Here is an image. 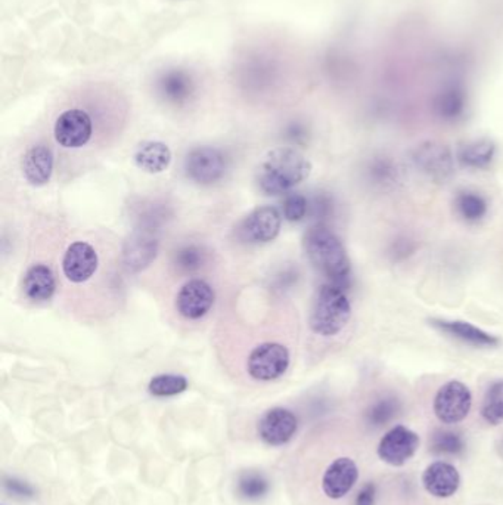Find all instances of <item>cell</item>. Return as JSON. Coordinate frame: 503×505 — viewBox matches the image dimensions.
I'll use <instances>...</instances> for the list:
<instances>
[{
  "mask_svg": "<svg viewBox=\"0 0 503 505\" xmlns=\"http://www.w3.org/2000/svg\"><path fill=\"white\" fill-rule=\"evenodd\" d=\"M465 450V441L461 433L452 430H437L432 434V450L434 454L457 455Z\"/></svg>",
  "mask_w": 503,
  "mask_h": 505,
  "instance_id": "obj_26",
  "label": "cell"
},
{
  "mask_svg": "<svg viewBox=\"0 0 503 505\" xmlns=\"http://www.w3.org/2000/svg\"><path fill=\"white\" fill-rule=\"evenodd\" d=\"M432 325L449 336L461 340L464 343L480 346V348H495L499 344V339L491 336L482 328L475 327L465 321H446V319H432Z\"/></svg>",
  "mask_w": 503,
  "mask_h": 505,
  "instance_id": "obj_19",
  "label": "cell"
},
{
  "mask_svg": "<svg viewBox=\"0 0 503 505\" xmlns=\"http://www.w3.org/2000/svg\"><path fill=\"white\" fill-rule=\"evenodd\" d=\"M54 172V156L45 145H34L22 158V173L34 187L46 185Z\"/></svg>",
  "mask_w": 503,
  "mask_h": 505,
  "instance_id": "obj_18",
  "label": "cell"
},
{
  "mask_svg": "<svg viewBox=\"0 0 503 505\" xmlns=\"http://www.w3.org/2000/svg\"><path fill=\"white\" fill-rule=\"evenodd\" d=\"M204 264V253L199 247L185 246L176 253V266L183 272L198 271Z\"/></svg>",
  "mask_w": 503,
  "mask_h": 505,
  "instance_id": "obj_28",
  "label": "cell"
},
{
  "mask_svg": "<svg viewBox=\"0 0 503 505\" xmlns=\"http://www.w3.org/2000/svg\"><path fill=\"white\" fill-rule=\"evenodd\" d=\"M189 383L187 377L178 374H161L149 382L148 391L151 395L158 398L174 396L187 391Z\"/></svg>",
  "mask_w": 503,
  "mask_h": 505,
  "instance_id": "obj_24",
  "label": "cell"
},
{
  "mask_svg": "<svg viewBox=\"0 0 503 505\" xmlns=\"http://www.w3.org/2000/svg\"><path fill=\"white\" fill-rule=\"evenodd\" d=\"M158 251V240L148 231H136L124 242L123 262L131 272H139L153 264Z\"/></svg>",
  "mask_w": 503,
  "mask_h": 505,
  "instance_id": "obj_15",
  "label": "cell"
},
{
  "mask_svg": "<svg viewBox=\"0 0 503 505\" xmlns=\"http://www.w3.org/2000/svg\"><path fill=\"white\" fill-rule=\"evenodd\" d=\"M157 90L165 102L173 105H183L194 97V77L182 68H172L158 77Z\"/></svg>",
  "mask_w": 503,
  "mask_h": 505,
  "instance_id": "obj_17",
  "label": "cell"
},
{
  "mask_svg": "<svg viewBox=\"0 0 503 505\" xmlns=\"http://www.w3.org/2000/svg\"><path fill=\"white\" fill-rule=\"evenodd\" d=\"M359 477V468L348 457H340L326 467L322 476V491L331 500H340L350 492Z\"/></svg>",
  "mask_w": 503,
  "mask_h": 505,
  "instance_id": "obj_13",
  "label": "cell"
},
{
  "mask_svg": "<svg viewBox=\"0 0 503 505\" xmlns=\"http://www.w3.org/2000/svg\"><path fill=\"white\" fill-rule=\"evenodd\" d=\"M496 147L491 140L478 139L468 142L464 145L457 158L464 166L471 167V169H482L490 164L491 160L495 157Z\"/></svg>",
  "mask_w": 503,
  "mask_h": 505,
  "instance_id": "obj_22",
  "label": "cell"
},
{
  "mask_svg": "<svg viewBox=\"0 0 503 505\" xmlns=\"http://www.w3.org/2000/svg\"><path fill=\"white\" fill-rule=\"evenodd\" d=\"M371 173L375 176L378 182H389L394 176V167L391 166V163L389 162H377L373 164Z\"/></svg>",
  "mask_w": 503,
  "mask_h": 505,
  "instance_id": "obj_31",
  "label": "cell"
},
{
  "mask_svg": "<svg viewBox=\"0 0 503 505\" xmlns=\"http://www.w3.org/2000/svg\"><path fill=\"white\" fill-rule=\"evenodd\" d=\"M423 488L436 498H450L461 486V476L452 464L437 461L425 468L423 475Z\"/></svg>",
  "mask_w": 503,
  "mask_h": 505,
  "instance_id": "obj_16",
  "label": "cell"
},
{
  "mask_svg": "<svg viewBox=\"0 0 503 505\" xmlns=\"http://www.w3.org/2000/svg\"><path fill=\"white\" fill-rule=\"evenodd\" d=\"M289 366V352L281 343L258 344L251 350L247 370L257 382H273L282 377Z\"/></svg>",
  "mask_w": 503,
  "mask_h": 505,
  "instance_id": "obj_4",
  "label": "cell"
},
{
  "mask_svg": "<svg viewBox=\"0 0 503 505\" xmlns=\"http://www.w3.org/2000/svg\"><path fill=\"white\" fill-rule=\"evenodd\" d=\"M418 448V434L405 425H396L381 439L378 457L393 467H402L416 454Z\"/></svg>",
  "mask_w": 503,
  "mask_h": 505,
  "instance_id": "obj_7",
  "label": "cell"
},
{
  "mask_svg": "<svg viewBox=\"0 0 503 505\" xmlns=\"http://www.w3.org/2000/svg\"><path fill=\"white\" fill-rule=\"evenodd\" d=\"M172 151L167 145L157 140H148L136 149L135 163L148 173H161L170 166Z\"/></svg>",
  "mask_w": 503,
  "mask_h": 505,
  "instance_id": "obj_21",
  "label": "cell"
},
{
  "mask_svg": "<svg viewBox=\"0 0 503 505\" xmlns=\"http://www.w3.org/2000/svg\"><path fill=\"white\" fill-rule=\"evenodd\" d=\"M473 407V395L462 382L452 380L439 389L434 398V414L444 425L465 420Z\"/></svg>",
  "mask_w": 503,
  "mask_h": 505,
  "instance_id": "obj_5",
  "label": "cell"
},
{
  "mask_svg": "<svg viewBox=\"0 0 503 505\" xmlns=\"http://www.w3.org/2000/svg\"><path fill=\"white\" fill-rule=\"evenodd\" d=\"M269 484L262 475H246L239 480V493L248 500H258L267 492Z\"/></svg>",
  "mask_w": 503,
  "mask_h": 505,
  "instance_id": "obj_29",
  "label": "cell"
},
{
  "mask_svg": "<svg viewBox=\"0 0 503 505\" xmlns=\"http://www.w3.org/2000/svg\"><path fill=\"white\" fill-rule=\"evenodd\" d=\"M298 429V420L289 409L273 408L260 418L258 434L267 445L281 446L291 441Z\"/></svg>",
  "mask_w": 503,
  "mask_h": 505,
  "instance_id": "obj_11",
  "label": "cell"
},
{
  "mask_svg": "<svg viewBox=\"0 0 503 505\" xmlns=\"http://www.w3.org/2000/svg\"><path fill=\"white\" fill-rule=\"evenodd\" d=\"M56 281L54 272L46 265H34L24 276V291L34 302H46L54 296Z\"/></svg>",
  "mask_w": 503,
  "mask_h": 505,
  "instance_id": "obj_20",
  "label": "cell"
},
{
  "mask_svg": "<svg viewBox=\"0 0 503 505\" xmlns=\"http://www.w3.org/2000/svg\"><path fill=\"white\" fill-rule=\"evenodd\" d=\"M55 139L61 147L68 149H77L89 144L94 135V122L85 110L71 108L63 111L56 119Z\"/></svg>",
  "mask_w": 503,
  "mask_h": 505,
  "instance_id": "obj_6",
  "label": "cell"
},
{
  "mask_svg": "<svg viewBox=\"0 0 503 505\" xmlns=\"http://www.w3.org/2000/svg\"><path fill=\"white\" fill-rule=\"evenodd\" d=\"M482 416L489 425H499L503 421V382L491 384L482 402Z\"/></svg>",
  "mask_w": 503,
  "mask_h": 505,
  "instance_id": "obj_25",
  "label": "cell"
},
{
  "mask_svg": "<svg viewBox=\"0 0 503 505\" xmlns=\"http://www.w3.org/2000/svg\"><path fill=\"white\" fill-rule=\"evenodd\" d=\"M282 216L280 210L273 206H263L248 215L244 225L242 234L250 242L264 244L271 242L280 235Z\"/></svg>",
  "mask_w": 503,
  "mask_h": 505,
  "instance_id": "obj_14",
  "label": "cell"
},
{
  "mask_svg": "<svg viewBox=\"0 0 503 505\" xmlns=\"http://www.w3.org/2000/svg\"><path fill=\"white\" fill-rule=\"evenodd\" d=\"M185 170L189 179L201 185L221 181L226 170L223 154L213 147H199L188 154Z\"/></svg>",
  "mask_w": 503,
  "mask_h": 505,
  "instance_id": "obj_8",
  "label": "cell"
},
{
  "mask_svg": "<svg viewBox=\"0 0 503 505\" xmlns=\"http://www.w3.org/2000/svg\"><path fill=\"white\" fill-rule=\"evenodd\" d=\"M455 207L462 219H465L466 222H477L486 216L489 206L477 192L465 191L459 192V196L455 200Z\"/></svg>",
  "mask_w": 503,
  "mask_h": 505,
  "instance_id": "obj_23",
  "label": "cell"
},
{
  "mask_svg": "<svg viewBox=\"0 0 503 505\" xmlns=\"http://www.w3.org/2000/svg\"><path fill=\"white\" fill-rule=\"evenodd\" d=\"M306 255L310 264L328 278L331 284L346 289L350 284V259L343 242L326 226L316 225L305 235Z\"/></svg>",
  "mask_w": 503,
  "mask_h": 505,
  "instance_id": "obj_1",
  "label": "cell"
},
{
  "mask_svg": "<svg viewBox=\"0 0 503 505\" xmlns=\"http://www.w3.org/2000/svg\"><path fill=\"white\" fill-rule=\"evenodd\" d=\"M214 300L216 293L207 281L190 280L179 291L176 307L183 318L197 321L210 312Z\"/></svg>",
  "mask_w": 503,
  "mask_h": 505,
  "instance_id": "obj_9",
  "label": "cell"
},
{
  "mask_svg": "<svg viewBox=\"0 0 503 505\" xmlns=\"http://www.w3.org/2000/svg\"><path fill=\"white\" fill-rule=\"evenodd\" d=\"M351 305L339 285H322L314 296L310 312V328L317 336L334 337L343 332L350 321Z\"/></svg>",
  "mask_w": 503,
  "mask_h": 505,
  "instance_id": "obj_3",
  "label": "cell"
},
{
  "mask_svg": "<svg viewBox=\"0 0 503 505\" xmlns=\"http://www.w3.org/2000/svg\"><path fill=\"white\" fill-rule=\"evenodd\" d=\"M97 253L89 242L76 241L68 247L63 259V275L74 284L90 280L97 269Z\"/></svg>",
  "mask_w": 503,
  "mask_h": 505,
  "instance_id": "obj_10",
  "label": "cell"
},
{
  "mask_svg": "<svg viewBox=\"0 0 503 505\" xmlns=\"http://www.w3.org/2000/svg\"><path fill=\"white\" fill-rule=\"evenodd\" d=\"M414 160L418 169L436 182L448 181L453 173V158L446 145L427 142L415 151Z\"/></svg>",
  "mask_w": 503,
  "mask_h": 505,
  "instance_id": "obj_12",
  "label": "cell"
},
{
  "mask_svg": "<svg viewBox=\"0 0 503 505\" xmlns=\"http://www.w3.org/2000/svg\"><path fill=\"white\" fill-rule=\"evenodd\" d=\"M398 409H400V405L398 400L384 398V400H377L373 407L369 408L366 412V420L373 427H382V425H389L390 421L398 416Z\"/></svg>",
  "mask_w": 503,
  "mask_h": 505,
  "instance_id": "obj_27",
  "label": "cell"
},
{
  "mask_svg": "<svg viewBox=\"0 0 503 505\" xmlns=\"http://www.w3.org/2000/svg\"><path fill=\"white\" fill-rule=\"evenodd\" d=\"M309 204L305 196L298 192H292L283 201V217L289 222H300L307 215Z\"/></svg>",
  "mask_w": 503,
  "mask_h": 505,
  "instance_id": "obj_30",
  "label": "cell"
},
{
  "mask_svg": "<svg viewBox=\"0 0 503 505\" xmlns=\"http://www.w3.org/2000/svg\"><path fill=\"white\" fill-rule=\"evenodd\" d=\"M375 493L377 488L373 484H366L364 488L360 489L357 497H356L355 505H373L375 504Z\"/></svg>",
  "mask_w": 503,
  "mask_h": 505,
  "instance_id": "obj_32",
  "label": "cell"
},
{
  "mask_svg": "<svg viewBox=\"0 0 503 505\" xmlns=\"http://www.w3.org/2000/svg\"><path fill=\"white\" fill-rule=\"evenodd\" d=\"M312 172V163L297 149L275 148L263 158L257 173L258 187L264 194H285L298 183L305 182Z\"/></svg>",
  "mask_w": 503,
  "mask_h": 505,
  "instance_id": "obj_2",
  "label": "cell"
}]
</instances>
